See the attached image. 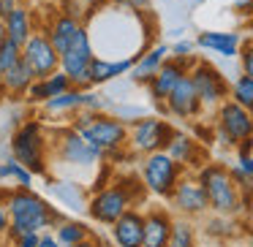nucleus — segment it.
<instances>
[{
    "label": "nucleus",
    "instance_id": "obj_22",
    "mask_svg": "<svg viewBox=\"0 0 253 247\" xmlns=\"http://www.w3.org/2000/svg\"><path fill=\"white\" fill-rule=\"evenodd\" d=\"M68 87H71V76H68L66 71H60V68H57V71L49 73V76L36 79V82L30 84V90H28V95H25V101H28V104H33V106H41L44 101H49V98H55V95H60L63 90H68Z\"/></svg>",
    "mask_w": 253,
    "mask_h": 247
},
{
    "label": "nucleus",
    "instance_id": "obj_36",
    "mask_svg": "<svg viewBox=\"0 0 253 247\" xmlns=\"http://www.w3.org/2000/svg\"><path fill=\"white\" fill-rule=\"evenodd\" d=\"M193 49H196V41H185V38H180V41H174V44L169 46V57H191L193 55Z\"/></svg>",
    "mask_w": 253,
    "mask_h": 247
},
{
    "label": "nucleus",
    "instance_id": "obj_39",
    "mask_svg": "<svg viewBox=\"0 0 253 247\" xmlns=\"http://www.w3.org/2000/svg\"><path fill=\"white\" fill-rule=\"evenodd\" d=\"M237 166H240V171L242 174H248L253 179V152H237V160H234Z\"/></svg>",
    "mask_w": 253,
    "mask_h": 247
},
{
    "label": "nucleus",
    "instance_id": "obj_33",
    "mask_svg": "<svg viewBox=\"0 0 253 247\" xmlns=\"http://www.w3.org/2000/svg\"><path fill=\"white\" fill-rule=\"evenodd\" d=\"M19 60H22V46L14 44L11 38H6L0 44V73H6L8 68L17 66Z\"/></svg>",
    "mask_w": 253,
    "mask_h": 247
},
{
    "label": "nucleus",
    "instance_id": "obj_34",
    "mask_svg": "<svg viewBox=\"0 0 253 247\" xmlns=\"http://www.w3.org/2000/svg\"><path fill=\"white\" fill-rule=\"evenodd\" d=\"M240 71L248 73V76H253V38L242 41L240 44Z\"/></svg>",
    "mask_w": 253,
    "mask_h": 247
},
{
    "label": "nucleus",
    "instance_id": "obj_6",
    "mask_svg": "<svg viewBox=\"0 0 253 247\" xmlns=\"http://www.w3.org/2000/svg\"><path fill=\"white\" fill-rule=\"evenodd\" d=\"M49 147H52V155H55L60 163L71 166V169H93L104 160V149L95 147L93 141L77 133L71 125H57L52 128L49 133Z\"/></svg>",
    "mask_w": 253,
    "mask_h": 247
},
{
    "label": "nucleus",
    "instance_id": "obj_30",
    "mask_svg": "<svg viewBox=\"0 0 253 247\" xmlns=\"http://www.w3.org/2000/svg\"><path fill=\"white\" fill-rule=\"evenodd\" d=\"M229 98L237 101L240 106H245V109H253V76H248V73H237L234 79H231V87H229Z\"/></svg>",
    "mask_w": 253,
    "mask_h": 247
},
{
    "label": "nucleus",
    "instance_id": "obj_25",
    "mask_svg": "<svg viewBox=\"0 0 253 247\" xmlns=\"http://www.w3.org/2000/svg\"><path fill=\"white\" fill-rule=\"evenodd\" d=\"M33 82H36L33 71H30V68L25 66L22 60H19L17 66H11L6 73H3L6 98H11V101H19V98H22V101H25V95H28V90H30V84H33Z\"/></svg>",
    "mask_w": 253,
    "mask_h": 247
},
{
    "label": "nucleus",
    "instance_id": "obj_37",
    "mask_svg": "<svg viewBox=\"0 0 253 247\" xmlns=\"http://www.w3.org/2000/svg\"><path fill=\"white\" fill-rule=\"evenodd\" d=\"M60 11L63 14H71V17L82 19L84 22V6L79 3V0H60Z\"/></svg>",
    "mask_w": 253,
    "mask_h": 247
},
{
    "label": "nucleus",
    "instance_id": "obj_45",
    "mask_svg": "<svg viewBox=\"0 0 253 247\" xmlns=\"http://www.w3.org/2000/svg\"><path fill=\"white\" fill-rule=\"evenodd\" d=\"M71 247H104V245H101V239H98V236H87V239L77 242V245H71Z\"/></svg>",
    "mask_w": 253,
    "mask_h": 247
},
{
    "label": "nucleus",
    "instance_id": "obj_1",
    "mask_svg": "<svg viewBox=\"0 0 253 247\" xmlns=\"http://www.w3.org/2000/svg\"><path fill=\"white\" fill-rule=\"evenodd\" d=\"M6 209H8V217H11L6 236L11 242L25 231L44 234L49 228H57L66 220V214L57 207H52L46 198H41L33 187H11L6 196Z\"/></svg>",
    "mask_w": 253,
    "mask_h": 247
},
{
    "label": "nucleus",
    "instance_id": "obj_13",
    "mask_svg": "<svg viewBox=\"0 0 253 247\" xmlns=\"http://www.w3.org/2000/svg\"><path fill=\"white\" fill-rule=\"evenodd\" d=\"M22 63L33 71L36 79H44L60 68V55L46 38L44 30H33L30 38L22 44Z\"/></svg>",
    "mask_w": 253,
    "mask_h": 247
},
{
    "label": "nucleus",
    "instance_id": "obj_7",
    "mask_svg": "<svg viewBox=\"0 0 253 247\" xmlns=\"http://www.w3.org/2000/svg\"><path fill=\"white\" fill-rule=\"evenodd\" d=\"M185 174L177 160H171L164 149L158 152H150V155H142V166H139V176H142L147 193H153L155 198H166L169 201L171 190H174L177 179Z\"/></svg>",
    "mask_w": 253,
    "mask_h": 247
},
{
    "label": "nucleus",
    "instance_id": "obj_41",
    "mask_svg": "<svg viewBox=\"0 0 253 247\" xmlns=\"http://www.w3.org/2000/svg\"><path fill=\"white\" fill-rule=\"evenodd\" d=\"M234 11L242 17H253V0H234Z\"/></svg>",
    "mask_w": 253,
    "mask_h": 247
},
{
    "label": "nucleus",
    "instance_id": "obj_48",
    "mask_svg": "<svg viewBox=\"0 0 253 247\" xmlns=\"http://www.w3.org/2000/svg\"><path fill=\"white\" fill-rule=\"evenodd\" d=\"M248 247H253V231H251V236H248Z\"/></svg>",
    "mask_w": 253,
    "mask_h": 247
},
{
    "label": "nucleus",
    "instance_id": "obj_20",
    "mask_svg": "<svg viewBox=\"0 0 253 247\" xmlns=\"http://www.w3.org/2000/svg\"><path fill=\"white\" fill-rule=\"evenodd\" d=\"M171 214L164 207H153L144 212V242L142 247H166L171 234Z\"/></svg>",
    "mask_w": 253,
    "mask_h": 247
},
{
    "label": "nucleus",
    "instance_id": "obj_24",
    "mask_svg": "<svg viewBox=\"0 0 253 247\" xmlns=\"http://www.w3.org/2000/svg\"><path fill=\"white\" fill-rule=\"evenodd\" d=\"M3 28H6V38H11L14 44L22 46L25 41L30 38V33L36 30L33 28V14H30V8L25 6V3H19L11 14H6V17H3Z\"/></svg>",
    "mask_w": 253,
    "mask_h": 247
},
{
    "label": "nucleus",
    "instance_id": "obj_26",
    "mask_svg": "<svg viewBox=\"0 0 253 247\" xmlns=\"http://www.w3.org/2000/svg\"><path fill=\"white\" fill-rule=\"evenodd\" d=\"M49 190L57 196V201H63V207L74 209V212L87 209L84 190H82V185H77V182H71V179H55V182H49Z\"/></svg>",
    "mask_w": 253,
    "mask_h": 247
},
{
    "label": "nucleus",
    "instance_id": "obj_42",
    "mask_svg": "<svg viewBox=\"0 0 253 247\" xmlns=\"http://www.w3.org/2000/svg\"><path fill=\"white\" fill-rule=\"evenodd\" d=\"M8 225H11V217H8V209H6V201H0V236H6Z\"/></svg>",
    "mask_w": 253,
    "mask_h": 247
},
{
    "label": "nucleus",
    "instance_id": "obj_18",
    "mask_svg": "<svg viewBox=\"0 0 253 247\" xmlns=\"http://www.w3.org/2000/svg\"><path fill=\"white\" fill-rule=\"evenodd\" d=\"M82 25H84L82 19L71 17V14H63L60 8H57V11L49 14V19L41 25V30H44L46 38L52 41V46L57 49V55H63V52L71 46V41L77 38V33H79Z\"/></svg>",
    "mask_w": 253,
    "mask_h": 247
},
{
    "label": "nucleus",
    "instance_id": "obj_46",
    "mask_svg": "<svg viewBox=\"0 0 253 247\" xmlns=\"http://www.w3.org/2000/svg\"><path fill=\"white\" fill-rule=\"evenodd\" d=\"M6 41V28H3V19H0V44Z\"/></svg>",
    "mask_w": 253,
    "mask_h": 247
},
{
    "label": "nucleus",
    "instance_id": "obj_11",
    "mask_svg": "<svg viewBox=\"0 0 253 247\" xmlns=\"http://www.w3.org/2000/svg\"><path fill=\"white\" fill-rule=\"evenodd\" d=\"M93 57H95L93 38H90L87 25H82L77 38L71 41V46L60 55V71H66L68 76H71V84L87 90L90 87L87 84V68H90V60H93Z\"/></svg>",
    "mask_w": 253,
    "mask_h": 247
},
{
    "label": "nucleus",
    "instance_id": "obj_23",
    "mask_svg": "<svg viewBox=\"0 0 253 247\" xmlns=\"http://www.w3.org/2000/svg\"><path fill=\"white\" fill-rule=\"evenodd\" d=\"M82 104H84V87L71 84V87L63 90L60 95L44 101V104H41V111H44V117H71L82 109Z\"/></svg>",
    "mask_w": 253,
    "mask_h": 247
},
{
    "label": "nucleus",
    "instance_id": "obj_19",
    "mask_svg": "<svg viewBox=\"0 0 253 247\" xmlns=\"http://www.w3.org/2000/svg\"><path fill=\"white\" fill-rule=\"evenodd\" d=\"M240 44H242V35L231 33V30H202L196 35L199 49L212 52V55L223 57V60H234L240 55Z\"/></svg>",
    "mask_w": 253,
    "mask_h": 247
},
{
    "label": "nucleus",
    "instance_id": "obj_49",
    "mask_svg": "<svg viewBox=\"0 0 253 247\" xmlns=\"http://www.w3.org/2000/svg\"><path fill=\"white\" fill-rule=\"evenodd\" d=\"M251 114H253V109H251Z\"/></svg>",
    "mask_w": 253,
    "mask_h": 247
},
{
    "label": "nucleus",
    "instance_id": "obj_44",
    "mask_svg": "<svg viewBox=\"0 0 253 247\" xmlns=\"http://www.w3.org/2000/svg\"><path fill=\"white\" fill-rule=\"evenodd\" d=\"M19 3H22V0H0V19L6 17V14H11Z\"/></svg>",
    "mask_w": 253,
    "mask_h": 247
},
{
    "label": "nucleus",
    "instance_id": "obj_32",
    "mask_svg": "<svg viewBox=\"0 0 253 247\" xmlns=\"http://www.w3.org/2000/svg\"><path fill=\"white\" fill-rule=\"evenodd\" d=\"M106 111L115 114L117 120H123L126 125H131V122H136L139 117L150 114L147 106H139V104H112V106H106Z\"/></svg>",
    "mask_w": 253,
    "mask_h": 247
},
{
    "label": "nucleus",
    "instance_id": "obj_9",
    "mask_svg": "<svg viewBox=\"0 0 253 247\" xmlns=\"http://www.w3.org/2000/svg\"><path fill=\"white\" fill-rule=\"evenodd\" d=\"M171 133H174V125L169 120L155 117V114H144L128 125V149L133 155L158 152V149H164L169 144Z\"/></svg>",
    "mask_w": 253,
    "mask_h": 247
},
{
    "label": "nucleus",
    "instance_id": "obj_4",
    "mask_svg": "<svg viewBox=\"0 0 253 247\" xmlns=\"http://www.w3.org/2000/svg\"><path fill=\"white\" fill-rule=\"evenodd\" d=\"M68 125L74 128L77 133H82L87 141H93L95 147L112 152V149H123L128 147V125L123 120H117L115 114L109 111H87V109H79L77 114H71Z\"/></svg>",
    "mask_w": 253,
    "mask_h": 247
},
{
    "label": "nucleus",
    "instance_id": "obj_8",
    "mask_svg": "<svg viewBox=\"0 0 253 247\" xmlns=\"http://www.w3.org/2000/svg\"><path fill=\"white\" fill-rule=\"evenodd\" d=\"M215 139L223 147H237L240 141L253 136V114L251 109L240 106L237 101L226 98L223 104L215 109Z\"/></svg>",
    "mask_w": 253,
    "mask_h": 247
},
{
    "label": "nucleus",
    "instance_id": "obj_43",
    "mask_svg": "<svg viewBox=\"0 0 253 247\" xmlns=\"http://www.w3.org/2000/svg\"><path fill=\"white\" fill-rule=\"evenodd\" d=\"M39 247H63L60 242H57V236L55 234H41V239H39Z\"/></svg>",
    "mask_w": 253,
    "mask_h": 247
},
{
    "label": "nucleus",
    "instance_id": "obj_31",
    "mask_svg": "<svg viewBox=\"0 0 253 247\" xmlns=\"http://www.w3.org/2000/svg\"><path fill=\"white\" fill-rule=\"evenodd\" d=\"M207 234L210 236H218V239H229V236L240 234V223H234V217H229V214H215L207 220Z\"/></svg>",
    "mask_w": 253,
    "mask_h": 247
},
{
    "label": "nucleus",
    "instance_id": "obj_10",
    "mask_svg": "<svg viewBox=\"0 0 253 247\" xmlns=\"http://www.w3.org/2000/svg\"><path fill=\"white\" fill-rule=\"evenodd\" d=\"M188 76H191L193 87H196L204 111H215L229 98V87H231L229 76H223V71L218 66H212V63L196 60L191 66V71H188Z\"/></svg>",
    "mask_w": 253,
    "mask_h": 247
},
{
    "label": "nucleus",
    "instance_id": "obj_5",
    "mask_svg": "<svg viewBox=\"0 0 253 247\" xmlns=\"http://www.w3.org/2000/svg\"><path fill=\"white\" fill-rule=\"evenodd\" d=\"M196 176L204 185V193H207V201H210V212L229 214V217L242 214V193L234 185L226 163H210L207 160L196 171Z\"/></svg>",
    "mask_w": 253,
    "mask_h": 247
},
{
    "label": "nucleus",
    "instance_id": "obj_35",
    "mask_svg": "<svg viewBox=\"0 0 253 247\" xmlns=\"http://www.w3.org/2000/svg\"><path fill=\"white\" fill-rule=\"evenodd\" d=\"M115 8H123V11H133V14H147L153 8V0H112Z\"/></svg>",
    "mask_w": 253,
    "mask_h": 247
},
{
    "label": "nucleus",
    "instance_id": "obj_40",
    "mask_svg": "<svg viewBox=\"0 0 253 247\" xmlns=\"http://www.w3.org/2000/svg\"><path fill=\"white\" fill-rule=\"evenodd\" d=\"M84 6V17H90V14H95V11H101V8H106V6H112V0H79Z\"/></svg>",
    "mask_w": 253,
    "mask_h": 247
},
{
    "label": "nucleus",
    "instance_id": "obj_3",
    "mask_svg": "<svg viewBox=\"0 0 253 247\" xmlns=\"http://www.w3.org/2000/svg\"><path fill=\"white\" fill-rule=\"evenodd\" d=\"M49 133L46 122L39 117L25 120L17 131L11 133V158H17L33 176H49Z\"/></svg>",
    "mask_w": 253,
    "mask_h": 247
},
{
    "label": "nucleus",
    "instance_id": "obj_17",
    "mask_svg": "<svg viewBox=\"0 0 253 247\" xmlns=\"http://www.w3.org/2000/svg\"><path fill=\"white\" fill-rule=\"evenodd\" d=\"M109 228H112V242H115V247H142V242H144V214L139 212L136 207H131V209H126Z\"/></svg>",
    "mask_w": 253,
    "mask_h": 247
},
{
    "label": "nucleus",
    "instance_id": "obj_29",
    "mask_svg": "<svg viewBox=\"0 0 253 247\" xmlns=\"http://www.w3.org/2000/svg\"><path fill=\"white\" fill-rule=\"evenodd\" d=\"M8 179L14 182V187H33V174L17 158H8L6 163H0V182Z\"/></svg>",
    "mask_w": 253,
    "mask_h": 247
},
{
    "label": "nucleus",
    "instance_id": "obj_21",
    "mask_svg": "<svg viewBox=\"0 0 253 247\" xmlns=\"http://www.w3.org/2000/svg\"><path fill=\"white\" fill-rule=\"evenodd\" d=\"M166 60H169V44H153V46H147V49L136 57V63H133L131 82L133 84H142V87H144V84L155 76V71H158Z\"/></svg>",
    "mask_w": 253,
    "mask_h": 247
},
{
    "label": "nucleus",
    "instance_id": "obj_15",
    "mask_svg": "<svg viewBox=\"0 0 253 247\" xmlns=\"http://www.w3.org/2000/svg\"><path fill=\"white\" fill-rule=\"evenodd\" d=\"M202 101H199V93L193 87L191 76H182L180 82L174 84V90L169 93V98L164 101V114L166 117H174V120H185V122H193L202 117Z\"/></svg>",
    "mask_w": 253,
    "mask_h": 247
},
{
    "label": "nucleus",
    "instance_id": "obj_27",
    "mask_svg": "<svg viewBox=\"0 0 253 247\" xmlns=\"http://www.w3.org/2000/svg\"><path fill=\"white\" fill-rule=\"evenodd\" d=\"M55 236H57V242H60L63 247H71V245H77V242L93 236V231H90V225L82 223V220H68V217H66V220H63V223L55 228Z\"/></svg>",
    "mask_w": 253,
    "mask_h": 247
},
{
    "label": "nucleus",
    "instance_id": "obj_38",
    "mask_svg": "<svg viewBox=\"0 0 253 247\" xmlns=\"http://www.w3.org/2000/svg\"><path fill=\"white\" fill-rule=\"evenodd\" d=\"M39 239H41L39 231H25L14 239V247H39Z\"/></svg>",
    "mask_w": 253,
    "mask_h": 247
},
{
    "label": "nucleus",
    "instance_id": "obj_2",
    "mask_svg": "<svg viewBox=\"0 0 253 247\" xmlns=\"http://www.w3.org/2000/svg\"><path fill=\"white\" fill-rule=\"evenodd\" d=\"M147 187H144L142 176L136 174H117L106 187L95 190L87 198V214L98 225H112L126 209L136 207L144 201Z\"/></svg>",
    "mask_w": 253,
    "mask_h": 247
},
{
    "label": "nucleus",
    "instance_id": "obj_12",
    "mask_svg": "<svg viewBox=\"0 0 253 247\" xmlns=\"http://www.w3.org/2000/svg\"><path fill=\"white\" fill-rule=\"evenodd\" d=\"M169 201H171V207H174V212H180L182 217H202V214L210 212L207 193H204V185L199 182L196 171H185V174L177 179Z\"/></svg>",
    "mask_w": 253,
    "mask_h": 247
},
{
    "label": "nucleus",
    "instance_id": "obj_28",
    "mask_svg": "<svg viewBox=\"0 0 253 247\" xmlns=\"http://www.w3.org/2000/svg\"><path fill=\"white\" fill-rule=\"evenodd\" d=\"M166 247H196V225L191 223V217L171 220V234Z\"/></svg>",
    "mask_w": 253,
    "mask_h": 247
},
{
    "label": "nucleus",
    "instance_id": "obj_16",
    "mask_svg": "<svg viewBox=\"0 0 253 247\" xmlns=\"http://www.w3.org/2000/svg\"><path fill=\"white\" fill-rule=\"evenodd\" d=\"M164 152L171 160H177L185 171H199L207 163V149H204V144L196 136L180 131V128H174V133H171L169 144L164 147Z\"/></svg>",
    "mask_w": 253,
    "mask_h": 247
},
{
    "label": "nucleus",
    "instance_id": "obj_14",
    "mask_svg": "<svg viewBox=\"0 0 253 247\" xmlns=\"http://www.w3.org/2000/svg\"><path fill=\"white\" fill-rule=\"evenodd\" d=\"M199 57L196 55H191V57H169V60L164 63V66L155 71V76L150 79L144 87H147V95H150V101L155 104V109L158 111H164V101L169 98V93L174 90V84L180 82L182 76H185L188 71H191V66L196 63Z\"/></svg>",
    "mask_w": 253,
    "mask_h": 247
},
{
    "label": "nucleus",
    "instance_id": "obj_47",
    "mask_svg": "<svg viewBox=\"0 0 253 247\" xmlns=\"http://www.w3.org/2000/svg\"><path fill=\"white\" fill-rule=\"evenodd\" d=\"M6 98V87H3V73H0V101Z\"/></svg>",
    "mask_w": 253,
    "mask_h": 247
}]
</instances>
